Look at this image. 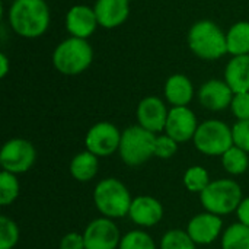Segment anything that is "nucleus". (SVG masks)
Returning <instances> with one entry per match:
<instances>
[{"mask_svg": "<svg viewBox=\"0 0 249 249\" xmlns=\"http://www.w3.org/2000/svg\"><path fill=\"white\" fill-rule=\"evenodd\" d=\"M70 172L80 182L90 181L98 172V159H96V156L93 153H90L89 150L76 155L73 158L71 163H70Z\"/></svg>", "mask_w": 249, "mask_h": 249, "instance_id": "21", "label": "nucleus"}, {"mask_svg": "<svg viewBox=\"0 0 249 249\" xmlns=\"http://www.w3.org/2000/svg\"><path fill=\"white\" fill-rule=\"evenodd\" d=\"M98 18L93 7L86 4H76L66 13V29L70 36L88 39L98 26Z\"/></svg>", "mask_w": 249, "mask_h": 249, "instance_id": "13", "label": "nucleus"}, {"mask_svg": "<svg viewBox=\"0 0 249 249\" xmlns=\"http://www.w3.org/2000/svg\"><path fill=\"white\" fill-rule=\"evenodd\" d=\"M233 90L225 80L212 79L201 85L198 90L200 104L210 111H222L231 107L233 99Z\"/></svg>", "mask_w": 249, "mask_h": 249, "instance_id": "14", "label": "nucleus"}, {"mask_svg": "<svg viewBox=\"0 0 249 249\" xmlns=\"http://www.w3.org/2000/svg\"><path fill=\"white\" fill-rule=\"evenodd\" d=\"M197 128H198L197 118L190 108L174 107L169 111L165 131L166 136L174 139L177 143H182V142H188L190 139H194Z\"/></svg>", "mask_w": 249, "mask_h": 249, "instance_id": "11", "label": "nucleus"}, {"mask_svg": "<svg viewBox=\"0 0 249 249\" xmlns=\"http://www.w3.org/2000/svg\"><path fill=\"white\" fill-rule=\"evenodd\" d=\"M168 114L169 111L166 109L163 101L158 96H146L142 99L136 112L139 125L155 134L165 128Z\"/></svg>", "mask_w": 249, "mask_h": 249, "instance_id": "12", "label": "nucleus"}, {"mask_svg": "<svg viewBox=\"0 0 249 249\" xmlns=\"http://www.w3.org/2000/svg\"><path fill=\"white\" fill-rule=\"evenodd\" d=\"M128 216L131 220L140 226H155L163 217V207L162 204L153 197H137L133 200Z\"/></svg>", "mask_w": 249, "mask_h": 249, "instance_id": "17", "label": "nucleus"}, {"mask_svg": "<svg viewBox=\"0 0 249 249\" xmlns=\"http://www.w3.org/2000/svg\"><path fill=\"white\" fill-rule=\"evenodd\" d=\"M178 150V143L171 139L169 136H158L156 146H155V156L162 159L172 158Z\"/></svg>", "mask_w": 249, "mask_h": 249, "instance_id": "30", "label": "nucleus"}, {"mask_svg": "<svg viewBox=\"0 0 249 249\" xmlns=\"http://www.w3.org/2000/svg\"><path fill=\"white\" fill-rule=\"evenodd\" d=\"M36 152L32 143L23 139L9 140L0 152V163L3 171L12 174L26 172L35 162Z\"/></svg>", "mask_w": 249, "mask_h": 249, "instance_id": "8", "label": "nucleus"}, {"mask_svg": "<svg viewBox=\"0 0 249 249\" xmlns=\"http://www.w3.org/2000/svg\"><path fill=\"white\" fill-rule=\"evenodd\" d=\"M238 217H239V222L245 226H249V197L242 200L239 207H238Z\"/></svg>", "mask_w": 249, "mask_h": 249, "instance_id": "33", "label": "nucleus"}, {"mask_svg": "<svg viewBox=\"0 0 249 249\" xmlns=\"http://www.w3.org/2000/svg\"><path fill=\"white\" fill-rule=\"evenodd\" d=\"M120 249H156V247L147 233L142 231H133L121 238Z\"/></svg>", "mask_w": 249, "mask_h": 249, "instance_id": "27", "label": "nucleus"}, {"mask_svg": "<svg viewBox=\"0 0 249 249\" xmlns=\"http://www.w3.org/2000/svg\"><path fill=\"white\" fill-rule=\"evenodd\" d=\"M200 198L209 213L223 216L238 210L242 201V191L235 181L217 179L207 185V188L200 194Z\"/></svg>", "mask_w": 249, "mask_h": 249, "instance_id": "6", "label": "nucleus"}, {"mask_svg": "<svg viewBox=\"0 0 249 249\" xmlns=\"http://www.w3.org/2000/svg\"><path fill=\"white\" fill-rule=\"evenodd\" d=\"M7 71H9V60H7V57H6V54H0V77L3 79V77H6V74H7Z\"/></svg>", "mask_w": 249, "mask_h": 249, "instance_id": "34", "label": "nucleus"}, {"mask_svg": "<svg viewBox=\"0 0 249 249\" xmlns=\"http://www.w3.org/2000/svg\"><path fill=\"white\" fill-rule=\"evenodd\" d=\"M222 219L213 213H203L191 219L187 232L196 244L207 245L214 242L222 231Z\"/></svg>", "mask_w": 249, "mask_h": 249, "instance_id": "15", "label": "nucleus"}, {"mask_svg": "<svg viewBox=\"0 0 249 249\" xmlns=\"http://www.w3.org/2000/svg\"><path fill=\"white\" fill-rule=\"evenodd\" d=\"M158 136L142 125L128 127L124 133H121L120 143V155L121 159L130 166H139L155 156Z\"/></svg>", "mask_w": 249, "mask_h": 249, "instance_id": "5", "label": "nucleus"}, {"mask_svg": "<svg viewBox=\"0 0 249 249\" xmlns=\"http://www.w3.org/2000/svg\"><path fill=\"white\" fill-rule=\"evenodd\" d=\"M225 82L233 93L249 92V54L233 55L225 69Z\"/></svg>", "mask_w": 249, "mask_h": 249, "instance_id": "18", "label": "nucleus"}, {"mask_svg": "<svg viewBox=\"0 0 249 249\" xmlns=\"http://www.w3.org/2000/svg\"><path fill=\"white\" fill-rule=\"evenodd\" d=\"M223 249H249V226L235 223L229 226L222 238Z\"/></svg>", "mask_w": 249, "mask_h": 249, "instance_id": "22", "label": "nucleus"}, {"mask_svg": "<svg viewBox=\"0 0 249 249\" xmlns=\"http://www.w3.org/2000/svg\"><path fill=\"white\" fill-rule=\"evenodd\" d=\"M196 147L209 156H222L233 146L232 128L219 120H207L201 123L194 136Z\"/></svg>", "mask_w": 249, "mask_h": 249, "instance_id": "7", "label": "nucleus"}, {"mask_svg": "<svg viewBox=\"0 0 249 249\" xmlns=\"http://www.w3.org/2000/svg\"><path fill=\"white\" fill-rule=\"evenodd\" d=\"M83 238L85 249H117L121 242L118 228L105 217L89 223Z\"/></svg>", "mask_w": 249, "mask_h": 249, "instance_id": "10", "label": "nucleus"}, {"mask_svg": "<svg viewBox=\"0 0 249 249\" xmlns=\"http://www.w3.org/2000/svg\"><path fill=\"white\" fill-rule=\"evenodd\" d=\"M7 20L19 36L38 38L50 26V7L45 0H13L7 12Z\"/></svg>", "mask_w": 249, "mask_h": 249, "instance_id": "1", "label": "nucleus"}, {"mask_svg": "<svg viewBox=\"0 0 249 249\" xmlns=\"http://www.w3.org/2000/svg\"><path fill=\"white\" fill-rule=\"evenodd\" d=\"M194 96L191 80L181 73L172 74L165 83V98L174 107H187Z\"/></svg>", "mask_w": 249, "mask_h": 249, "instance_id": "19", "label": "nucleus"}, {"mask_svg": "<svg viewBox=\"0 0 249 249\" xmlns=\"http://www.w3.org/2000/svg\"><path fill=\"white\" fill-rule=\"evenodd\" d=\"M228 53L232 55L249 54V22L239 20L226 32Z\"/></svg>", "mask_w": 249, "mask_h": 249, "instance_id": "20", "label": "nucleus"}, {"mask_svg": "<svg viewBox=\"0 0 249 249\" xmlns=\"http://www.w3.org/2000/svg\"><path fill=\"white\" fill-rule=\"evenodd\" d=\"M93 10L99 26L112 29L127 20L130 15V0H96Z\"/></svg>", "mask_w": 249, "mask_h": 249, "instance_id": "16", "label": "nucleus"}, {"mask_svg": "<svg viewBox=\"0 0 249 249\" xmlns=\"http://www.w3.org/2000/svg\"><path fill=\"white\" fill-rule=\"evenodd\" d=\"M222 163H223V168L232 174V175H241L244 174L247 169H248V156H247V152L236 147L235 144L226 150L223 155H222Z\"/></svg>", "mask_w": 249, "mask_h": 249, "instance_id": "23", "label": "nucleus"}, {"mask_svg": "<svg viewBox=\"0 0 249 249\" xmlns=\"http://www.w3.org/2000/svg\"><path fill=\"white\" fill-rule=\"evenodd\" d=\"M93 201L102 214L112 219L128 214L133 203L127 187L115 178H107L96 185Z\"/></svg>", "mask_w": 249, "mask_h": 249, "instance_id": "4", "label": "nucleus"}, {"mask_svg": "<svg viewBox=\"0 0 249 249\" xmlns=\"http://www.w3.org/2000/svg\"><path fill=\"white\" fill-rule=\"evenodd\" d=\"M210 182L207 171L201 166H191L184 175V184L191 193L201 194Z\"/></svg>", "mask_w": 249, "mask_h": 249, "instance_id": "25", "label": "nucleus"}, {"mask_svg": "<svg viewBox=\"0 0 249 249\" xmlns=\"http://www.w3.org/2000/svg\"><path fill=\"white\" fill-rule=\"evenodd\" d=\"M231 108L238 120H249V92L235 93Z\"/></svg>", "mask_w": 249, "mask_h": 249, "instance_id": "31", "label": "nucleus"}, {"mask_svg": "<svg viewBox=\"0 0 249 249\" xmlns=\"http://www.w3.org/2000/svg\"><path fill=\"white\" fill-rule=\"evenodd\" d=\"M19 239V231L16 223L6 217H0V249H12Z\"/></svg>", "mask_w": 249, "mask_h": 249, "instance_id": "28", "label": "nucleus"}, {"mask_svg": "<svg viewBox=\"0 0 249 249\" xmlns=\"http://www.w3.org/2000/svg\"><path fill=\"white\" fill-rule=\"evenodd\" d=\"M121 133L107 121L98 123L86 134V147L95 156H109L120 149Z\"/></svg>", "mask_w": 249, "mask_h": 249, "instance_id": "9", "label": "nucleus"}, {"mask_svg": "<svg viewBox=\"0 0 249 249\" xmlns=\"http://www.w3.org/2000/svg\"><path fill=\"white\" fill-rule=\"evenodd\" d=\"M233 144L247 153L249 152V120H238L232 128Z\"/></svg>", "mask_w": 249, "mask_h": 249, "instance_id": "29", "label": "nucleus"}, {"mask_svg": "<svg viewBox=\"0 0 249 249\" xmlns=\"http://www.w3.org/2000/svg\"><path fill=\"white\" fill-rule=\"evenodd\" d=\"M160 249H196V242L191 239L188 232L169 231L162 238Z\"/></svg>", "mask_w": 249, "mask_h": 249, "instance_id": "26", "label": "nucleus"}, {"mask_svg": "<svg viewBox=\"0 0 249 249\" xmlns=\"http://www.w3.org/2000/svg\"><path fill=\"white\" fill-rule=\"evenodd\" d=\"M19 196V182L15 174L3 171L0 174V204L9 206Z\"/></svg>", "mask_w": 249, "mask_h": 249, "instance_id": "24", "label": "nucleus"}, {"mask_svg": "<svg viewBox=\"0 0 249 249\" xmlns=\"http://www.w3.org/2000/svg\"><path fill=\"white\" fill-rule=\"evenodd\" d=\"M93 61V50L88 39L70 36L61 41L53 53V66L66 76L85 71Z\"/></svg>", "mask_w": 249, "mask_h": 249, "instance_id": "3", "label": "nucleus"}, {"mask_svg": "<svg viewBox=\"0 0 249 249\" xmlns=\"http://www.w3.org/2000/svg\"><path fill=\"white\" fill-rule=\"evenodd\" d=\"M60 249H85V238L79 233H67L61 242Z\"/></svg>", "mask_w": 249, "mask_h": 249, "instance_id": "32", "label": "nucleus"}, {"mask_svg": "<svg viewBox=\"0 0 249 249\" xmlns=\"http://www.w3.org/2000/svg\"><path fill=\"white\" fill-rule=\"evenodd\" d=\"M187 42L191 53L201 60L214 61L228 54L226 34L216 22L209 19L198 20L190 28Z\"/></svg>", "mask_w": 249, "mask_h": 249, "instance_id": "2", "label": "nucleus"}]
</instances>
